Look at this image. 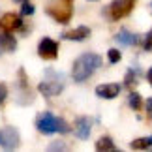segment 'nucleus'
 <instances>
[{
  "mask_svg": "<svg viewBox=\"0 0 152 152\" xmlns=\"http://www.w3.org/2000/svg\"><path fill=\"white\" fill-rule=\"evenodd\" d=\"M23 28V21L19 15L15 13H6L0 17V30L2 32H15Z\"/></svg>",
  "mask_w": 152,
  "mask_h": 152,
  "instance_id": "obj_8",
  "label": "nucleus"
},
{
  "mask_svg": "<svg viewBox=\"0 0 152 152\" xmlns=\"http://www.w3.org/2000/svg\"><path fill=\"white\" fill-rule=\"evenodd\" d=\"M118 92H120V85H116V83L96 86V94L100 98H103V100H113V98L118 96Z\"/></svg>",
  "mask_w": 152,
  "mask_h": 152,
  "instance_id": "obj_11",
  "label": "nucleus"
},
{
  "mask_svg": "<svg viewBox=\"0 0 152 152\" xmlns=\"http://www.w3.org/2000/svg\"><path fill=\"white\" fill-rule=\"evenodd\" d=\"M0 53H2V51H0Z\"/></svg>",
  "mask_w": 152,
  "mask_h": 152,
  "instance_id": "obj_25",
  "label": "nucleus"
},
{
  "mask_svg": "<svg viewBox=\"0 0 152 152\" xmlns=\"http://www.w3.org/2000/svg\"><path fill=\"white\" fill-rule=\"evenodd\" d=\"M6 96H8V88H6V85H0V105L4 103Z\"/></svg>",
  "mask_w": 152,
  "mask_h": 152,
  "instance_id": "obj_21",
  "label": "nucleus"
},
{
  "mask_svg": "<svg viewBox=\"0 0 152 152\" xmlns=\"http://www.w3.org/2000/svg\"><path fill=\"white\" fill-rule=\"evenodd\" d=\"M147 81H148V83H150V86H152V68H150L148 72H147Z\"/></svg>",
  "mask_w": 152,
  "mask_h": 152,
  "instance_id": "obj_23",
  "label": "nucleus"
},
{
  "mask_svg": "<svg viewBox=\"0 0 152 152\" xmlns=\"http://www.w3.org/2000/svg\"><path fill=\"white\" fill-rule=\"evenodd\" d=\"M130 147L133 150H147L152 147V135L150 137H141V139H135V141H132Z\"/></svg>",
  "mask_w": 152,
  "mask_h": 152,
  "instance_id": "obj_15",
  "label": "nucleus"
},
{
  "mask_svg": "<svg viewBox=\"0 0 152 152\" xmlns=\"http://www.w3.org/2000/svg\"><path fill=\"white\" fill-rule=\"evenodd\" d=\"M96 150H100V152H113V150H116V147H115L113 139H111L109 135H103V137L98 139V143H96Z\"/></svg>",
  "mask_w": 152,
  "mask_h": 152,
  "instance_id": "obj_14",
  "label": "nucleus"
},
{
  "mask_svg": "<svg viewBox=\"0 0 152 152\" xmlns=\"http://www.w3.org/2000/svg\"><path fill=\"white\" fill-rule=\"evenodd\" d=\"M115 39L118 42L120 45H126V47H130V45H135L139 39H137V36L133 32H130V30H126V28H122V30L115 36Z\"/></svg>",
  "mask_w": 152,
  "mask_h": 152,
  "instance_id": "obj_13",
  "label": "nucleus"
},
{
  "mask_svg": "<svg viewBox=\"0 0 152 152\" xmlns=\"http://www.w3.org/2000/svg\"><path fill=\"white\" fill-rule=\"evenodd\" d=\"M133 8H135V0H113L109 4V15L111 19H124L126 15H130Z\"/></svg>",
  "mask_w": 152,
  "mask_h": 152,
  "instance_id": "obj_4",
  "label": "nucleus"
},
{
  "mask_svg": "<svg viewBox=\"0 0 152 152\" xmlns=\"http://www.w3.org/2000/svg\"><path fill=\"white\" fill-rule=\"evenodd\" d=\"M13 2H23V0H13Z\"/></svg>",
  "mask_w": 152,
  "mask_h": 152,
  "instance_id": "obj_24",
  "label": "nucleus"
},
{
  "mask_svg": "<svg viewBox=\"0 0 152 152\" xmlns=\"http://www.w3.org/2000/svg\"><path fill=\"white\" fill-rule=\"evenodd\" d=\"M38 55L45 60H55L58 56V43L51 38H43L38 45Z\"/></svg>",
  "mask_w": 152,
  "mask_h": 152,
  "instance_id": "obj_7",
  "label": "nucleus"
},
{
  "mask_svg": "<svg viewBox=\"0 0 152 152\" xmlns=\"http://www.w3.org/2000/svg\"><path fill=\"white\" fill-rule=\"evenodd\" d=\"M143 49H145V51H152V28L148 30V34H147V36H145Z\"/></svg>",
  "mask_w": 152,
  "mask_h": 152,
  "instance_id": "obj_20",
  "label": "nucleus"
},
{
  "mask_svg": "<svg viewBox=\"0 0 152 152\" xmlns=\"http://www.w3.org/2000/svg\"><path fill=\"white\" fill-rule=\"evenodd\" d=\"M92 132V120L88 116H79L75 120V135L79 139H88Z\"/></svg>",
  "mask_w": 152,
  "mask_h": 152,
  "instance_id": "obj_9",
  "label": "nucleus"
},
{
  "mask_svg": "<svg viewBox=\"0 0 152 152\" xmlns=\"http://www.w3.org/2000/svg\"><path fill=\"white\" fill-rule=\"evenodd\" d=\"M17 49V39L11 36V32L0 34V51L2 53H11Z\"/></svg>",
  "mask_w": 152,
  "mask_h": 152,
  "instance_id": "obj_12",
  "label": "nucleus"
},
{
  "mask_svg": "<svg viewBox=\"0 0 152 152\" xmlns=\"http://www.w3.org/2000/svg\"><path fill=\"white\" fill-rule=\"evenodd\" d=\"M64 39H72V42H85L86 38H90V28L88 26H77L73 30H68L62 34Z\"/></svg>",
  "mask_w": 152,
  "mask_h": 152,
  "instance_id": "obj_10",
  "label": "nucleus"
},
{
  "mask_svg": "<svg viewBox=\"0 0 152 152\" xmlns=\"http://www.w3.org/2000/svg\"><path fill=\"white\" fill-rule=\"evenodd\" d=\"M39 92H42L43 96H58L60 92L64 90V81H62V75H56V79H49V81H43V83H39Z\"/></svg>",
  "mask_w": 152,
  "mask_h": 152,
  "instance_id": "obj_6",
  "label": "nucleus"
},
{
  "mask_svg": "<svg viewBox=\"0 0 152 152\" xmlns=\"http://www.w3.org/2000/svg\"><path fill=\"white\" fill-rule=\"evenodd\" d=\"M124 83H126V86H128V88L135 85V72H133V69H130V72L126 73V77H124Z\"/></svg>",
  "mask_w": 152,
  "mask_h": 152,
  "instance_id": "obj_19",
  "label": "nucleus"
},
{
  "mask_svg": "<svg viewBox=\"0 0 152 152\" xmlns=\"http://www.w3.org/2000/svg\"><path fill=\"white\" fill-rule=\"evenodd\" d=\"M47 15H51L60 25H68L73 15V0H56L55 4H49Z\"/></svg>",
  "mask_w": 152,
  "mask_h": 152,
  "instance_id": "obj_3",
  "label": "nucleus"
},
{
  "mask_svg": "<svg viewBox=\"0 0 152 152\" xmlns=\"http://www.w3.org/2000/svg\"><path fill=\"white\" fill-rule=\"evenodd\" d=\"M102 66V58L96 53H85L81 55L77 60L73 62V69H72V77L77 83H83Z\"/></svg>",
  "mask_w": 152,
  "mask_h": 152,
  "instance_id": "obj_1",
  "label": "nucleus"
},
{
  "mask_svg": "<svg viewBox=\"0 0 152 152\" xmlns=\"http://www.w3.org/2000/svg\"><path fill=\"white\" fill-rule=\"evenodd\" d=\"M36 128L42 133H68L69 132L68 122L60 118V116H55L53 113H39L36 118Z\"/></svg>",
  "mask_w": 152,
  "mask_h": 152,
  "instance_id": "obj_2",
  "label": "nucleus"
},
{
  "mask_svg": "<svg viewBox=\"0 0 152 152\" xmlns=\"http://www.w3.org/2000/svg\"><path fill=\"white\" fill-rule=\"evenodd\" d=\"M107 56H109V62H111V64L120 62V58H122V55H120V51H118V49H109Z\"/></svg>",
  "mask_w": 152,
  "mask_h": 152,
  "instance_id": "obj_17",
  "label": "nucleus"
},
{
  "mask_svg": "<svg viewBox=\"0 0 152 152\" xmlns=\"http://www.w3.org/2000/svg\"><path fill=\"white\" fill-rule=\"evenodd\" d=\"M147 111H148V116L152 118V98H148V100H147Z\"/></svg>",
  "mask_w": 152,
  "mask_h": 152,
  "instance_id": "obj_22",
  "label": "nucleus"
},
{
  "mask_svg": "<svg viewBox=\"0 0 152 152\" xmlns=\"http://www.w3.org/2000/svg\"><path fill=\"white\" fill-rule=\"evenodd\" d=\"M128 102H130V107L132 109H135V111H141L143 109V100H141V96H139L137 92H130Z\"/></svg>",
  "mask_w": 152,
  "mask_h": 152,
  "instance_id": "obj_16",
  "label": "nucleus"
},
{
  "mask_svg": "<svg viewBox=\"0 0 152 152\" xmlns=\"http://www.w3.org/2000/svg\"><path fill=\"white\" fill-rule=\"evenodd\" d=\"M21 139H19V132L15 128H2L0 130V147L6 150H13L19 147Z\"/></svg>",
  "mask_w": 152,
  "mask_h": 152,
  "instance_id": "obj_5",
  "label": "nucleus"
},
{
  "mask_svg": "<svg viewBox=\"0 0 152 152\" xmlns=\"http://www.w3.org/2000/svg\"><path fill=\"white\" fill-rule=\"evenodd\" d=\"M21 13L23 15H32L34 13V6L28 2V0H23L21 2Z\"/></svg>",
  "mask_w": 152,
  "mask_h": 152,
  "instance_id": "obj_18",
  "label": "nucleus"
}]
</instances>
